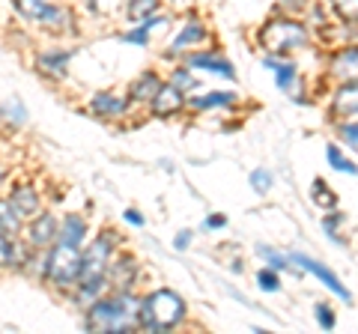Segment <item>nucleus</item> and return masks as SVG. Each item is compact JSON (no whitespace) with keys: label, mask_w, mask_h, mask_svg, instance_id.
Returning a JSON list of instances; mask_svg holds the SVG:
<instances>
[{"label":"nucleus","mask_w":358,"mask_h":334,"mask_svg":"<svg viewBox=\"0 0 358 334\" xmlns=\"http://www.w3.org/2000/svg\"><path fill=\"white\" fill-rule=\"evenodd\" d=\"M266 66L275 72L278 87H281V90H289V87H293V81H296V69H293V66H284V63H275V60H266Z\"/></svg>","instance_id":"nucleus-21"},{"label":"nucleus","mask_w":358,"mask_h":334,"mask_svg":"<svg viewBox=\"0 0 358 334\" xmlns=\"http://www.w3.org/2000/svg\"><path fill=\"white\" fill-rule=\"evenodd\" d=\"M343 138L352 143V147H358V122H350V126L343 129Z\"/></svg>","instance_id":"nucleus-34"},{"label":"nucleus","mask_w":358,"mask_h":334,"mask_svg":"<svg viewBox=\"0 0 358 334\" xmlns=\"http://www.w3.org/2000/svg\"><path fill=\"white\" fill-rule=\"evenodd\" d=\"M159 87H162L159 78H155L152 72H147V75H141L138 81L131 84V99H134V102H143V99H152L155 93H159Z\"/></svg>","instance_id":"nucleus-18"},{"label":"nucleus","mask_w":358,"mask_h":334,"mask_svg":"<svg viewBox=\"0 0 358 334\" xmlns=\"http://www.w3.org/2000/svg\"><path fill=\"white\" fill-rule=\"evenodd\" d=\"M45 27L48 30H66L69 27V13H66V9H60V6H51L48 3V9H45V15L39 18Z\"/></svg>","instance_id":"nucleus-20"},{"label":"nucleus","mask_w":358,"mask_h":334,"mask_svg":"<svg viewBox=\"0 0 358 334\" xmlns=\"http://www.w3.org/2000/svg\"><path fill=\"white\" fill-rule=\"evenodd\" d=\"M93 110L102 117H120L122 110H126V99H120L114 93H99L93 99Z\"/></svg>","instance_id":"nucleus-14"},{"label":"nucleus","mask_w":358,"mask_h":334,"mask_svg":"<svg viewBox=\"0 0 358 334\" xmlns=\"http://www.w3.org/2000/svg\"><path fill=\"white\" fill-rule=\"evenodd\" d=\"M289 260H293L296 266H305V269H308V272H313V275H317V277H320V281H322V284H326V286L331 289V293H334V296H341V298H346V302H350V293H346V289L341 286V281H338V275H334L331 269H326V266H322V263H317V260H310V257H305V254H293V257H289Z\"/></svg>","instance_id":"nucleus-6"},{"label":"nucleus","mask_w":358,"mask_h":334,"mask_svg":"<svg viewBox=\"0 0 358 334\" xmlns=\"http://www.w3.org/2000/svg\"><path fill=\"white\" fill-rule=\"evenodd\" d=\"M155 6H159V0H129V21L141 24L155 13Z\"/></svg>","instance_id":"nucleus-19"},{"label":"nucleus","mask_w":358,"mask_h":334,"mask_svg":"<svg viewBox=\"0 0 358 334\" xmlns=\"http://www.w3.org/2000/svg\"><path fill=\"white\" fill-rule=\"evenodd\" d=\"M84 233H87V224H84V218H78V215H66V218H63V224H60V242H69V245H81Z\"/></svg>","instance_id":"nucleus-16"},{"label":"nucleus","mask_w":358,"mask_h":334,"mask_svg":"<svg viewBox=\"0 0 358 334\" xmlns=\"http://www.w3.org/2000/svg\"><path fill=\"white\" fill-rule=\"evenodd\" d=\"M15 9L30 21H39L45 15V9H48V3L45 0H15Z\"/></svg>","instance_id":"nucleus-22"},{"label":"nucleus","mask_w":358,"mask_h":334,"mask_svg":"<svg viewBox=\"0 0 358 334\" xmlns=\"http://www.w3.org/2000/svg\"><path fill=\"white\" fill-rule=\"evenodd\" d=\"M331 3L346 21H358V0H331Z\"/></svg>","instance_id":"nucleus-29"},{"label":"nucleus","mask_w":358,"mask_h":334,"mask_svg":"<svg viewBox=\"0 0 358 334\" xmlns=\"http://www.w3.org/2000/svg\"><path fill=\"white\" fill-rule=\"evenodd\" d=\"M233 93H212V96H197L194 108H215V105H230Z\"/></svg>","instance_id":"nucleus-27"},{"label":"nucleus","mask_w":358,"mask_h":334,"mask_svg":"<svg viewBox=\"0 0 358 334\" xmlns=\"http://www.w3.org/2000/svg\"><path fill=\"white\" fill-rule=\"evenodd\" d=\"M18 227H21V215H18V209L13 206V200H0V233L15 236Z\"/></svg>","instance_id":"nucleus-17"},{"label":"nucleus","mask_w":358,"mask_h":334,"mask_svg":"<svg viewBox=\"0 0 358 334\" xmlns=\"http://www.w3.org/2000/svg\"><path fill=\"white\" fill-rule=\"evenodd\" d=\"M257 281H260V286L266 289V293H278V286H281V281H278V275L272 269H263L260 275H257Z\"/></svg>","instance_id":"nucleus-30"},{"label":"nucleus","mask_w":358,"mask_h":334,"mask_svg":"<svg viewBox=\"0 0 358 334\" xmlns=\"http://www.w3.org/2000/svg\"><path fill=\"white\" fill-rule=\"evenodd\" d=\"M13 206L18 209L21 218H30V215L39 212V197H36V191H33V188L21 185V188H15V191H13Z\"/></svg>","instance_id":"nucleus-10"},{"label":"nucleus","mask_w":358,"mask_h":334,"mask_svg":"<svg viewBox=\"0 0 358 334\" xmlns=\"http://www.w3.org/2000/svg\"><path fill=\"white\" fill-rule=\"evenodd\" d=\"M126 221H129V224H134V227H141V224H143V218L134 212V209H129V212H126Z\"/></svg>","instance_id":"nucleus-36"},{"label":"nucleus","mask_w":358,"mask_h":334,"mask_svg":"<svg viewBox=\"0 0 358 334\" xmlns=\"http://www.w3.org/2000/svg\"><path fill=\"white\" fill-rule=\"evenodd\" d=\"M81 254H78V245H69V242H60L57 248L51 251L48 263H45V272L54 284H72L81 277Z\"/></svg>","instance_id":"nucleus-5"},{"label":"nucleus","mask_w":358,"mask_h":334,"mask_svg":"<svg viewBox=\"0 0 358 334\" xmlns=\"http://www.w3.org/2000/svg\"><path fill=\"white\" fill-rule=\"evenodd\" d=\"M57 218L54 215H39L36 221H33L30 227V245L33 248H45V245H51L54 239H57Z\"/></svg>","instance_id":"nucleus-8"},{"label":"nucleus","mask_w":358,"mask_h":334,"mask_svg":"<svg viewBox=\"0 0 358 334\" xmlns=\"http://www.w3.org/2000/svg\"><path fill=\"white\" fill-rule=\"evenodd\" d=\"M331 72L343 78V81H358V48H350L334 57L331 63Z\"/></svg>","instance_id":"nucleus-9"},{"label":"nucleus","mask_w":358,"mask_h":334,"mask_svg":"<svg viewBox=\"0 0 358 334\" xmlns=\"http://www.w3.org/2000/svg\"><path fill=\"white\" fill-rule=\"evenodd\" d=\"M313 200H317L320 206H326V209H334V203H338V197H334L331 191H329V185L326 182H313Z\"/></svg>","instance_id":"nucleus-26"},{"label":"nucleus","mask_w":358,"mask_h":334,"mask_svg":"<svg viewBox=\"0 0 358 334\" xmlns=\"http://www.w3.org/2000/svg\"><path fill=\"white\" fill-rule=\"evenodd\" d=\"M173 84L179 87V90H192V87H194V78L179 69V72H173Z\"/></svg>","instance_id":"nucleus-33"},{"label":"nucleus","mask_w":358,"mask_h":334,"mask_svg":"<svg viewBox=\"0 0 358 334\" xmlns=\"http://www.w3.org/2000/svg\"><path fill=\"white\" fill-rule=\"evenodd\" d=\"M188 242H192V233H188V230H182V233H179V236H176V251H185L188 248Z\"/></svg>","instance_id":"nucleus-35"},{"label":"nucleus","mask_w":358,"mask_h":334,"mask_svg":"<svg viewBox=\"0 0 358 334\" xmlns=\"http://www.w3.org/2000/svg\"><path fill=\"white\" fill-rule=\"evenodd\" d=\"M192 66H197V69H209V72H215V75H224V78H233L236 72H233V66L227 60H221V57H212V54H194L192 60H188Z\"/></svg>","instance_id":"nucleus-15"},{"label":"nucleus","mask_w":358,"mask_h":334,"mask_svg":"<svg viewBox=\"0 0 358 334\" xmlns=\"http://www.w3.org/2000/svg\"><path fill=\"white\" fill-rule=\"evenodd\" d=\"M66 60H69V51H66V54H42V57H39V63L48 72H54V75H63L66 72Z\"/></svg>","instance_id":"nucleus-25"},{"label":"nucleus","mask_w":358,"mask_h":334,"mask_svg":"<svg viewBox=\"0 0 358 334\" xmlns=\"http://www.w3.org/2000/svg\"><path fill=\"white\" fill-rule=\"evenodd\" d=\"M251 188H254L257 194H266L268 188H272V173L263 170V167H260V170H254L251 173Z\"/></svg>","instance_id":"nucleus-28"},{"label":"nucleus","mask_w":358,"mask_h":334,"mask_svg":"<svg viewBox=\"0 0 358 334\" xmlns=\"http://www.w3.org/2000/svg\"><path fill=\"white\" fill-rule=\"evenodd\" d=\"M326 155H329V161H331V167H334V170H341V173H350V176H355V173H358V167H355L350 159H343L338 147H329V150H326Z\"/></svg>","instance_id":"nucleus-23"},{"label":"nucleus","mask_w":358,"mask_h":334,"mask_svg":"<svg viewBox=\"0 0 358 334\" xmlns=\"http://www.w3.org/2000/svg\"><path fill=\"white\" fill-rule=\"evenodd\" d=\"M87 3H90V9H96V0H87Z\"/></svg>","instance_id":"nucleus-38"},{"label":"nucleus","mask_w":358,"mask_h":334,"mask_svg":"<svg viewBox=\"0 0 358 334\" xmlns=\"http://www.w3.org/2000/svg\"><path fill=\"white\" fill-rule=\"evenodd\" d=\"M334 114L358 119V87H343V90L334 96Z\"/></svg>","instance_id":"nucleus-11"},{"label":"nucleus","mask_w":358,"mask_h":334,"mask_svg":"<svg viewBox=\"0 0 358 334\" xmlns=\"http://www.w3.org/2000/svg\"><path fill=\"white\" fill-rule=\"evenodd\" d=\"M138 317H141V302L120 293L114 298H108V302H99L90 307L87 328L90 331H126L138 322Z\"/></svg>","instance_id":"nucleus-1"},{"label":"nucleus","mask_w":358,"mask_h":334,"mask_svg":"<svg viewBox=\"0 0 358 334\" xmlns=\"http://www.w3.org/2000/svg\"><path fill=\"white\" fill-rule=\"evenodd\" d=\"M0 180H3V170H0Z\"/></svg>","instance_id":"nucleus-39"},{"label":"nucleus","mask_w":358,"mask_h":334,"mask_svg":"<svg viewBox=\"0 0 358 334\" xmlns=\"http://www.w3.org/2000/svg\"><path fill=\"white\" fill-rule=\"evenodd\" d=\"M317 319H320L322 328H334V314H331L329 305H317Z\"/></svg>","instance_id":"nucleus-31"},{"label":"nucleus","mask_w":358,"mask_h":334,"mask_svg":"<svg viewBox=\"0 0 358 334\" xmlns=\"http://www.w3.org/2000/svg\"><path fill=\"white\" fill-rule=\"evenodd\" d=\"M110 248H114V242L105 236H99L93 245L87 248L84 260H81V296L84 298H93L99 289L105 286V275H108V260H110Z\"/></svg>","instance_id":"nucleus-3"},{"label":"nucleus","mask_w":358,"mask_h":334,"mask_svg":"<svg viewBox=\"0 0 358 334\" xmlns=\"http://www.w3.org/2000/svg\"><path fill=\"white\" fill-rule=\"evenodd\" d=\"M260 39L268 51H293V48H301L308 42V30L301 27L299 21L278 18V21H268V24L260 30Z\"/></svg>","instance_id":"nucleus-4"},{"label":"nucleus","mask_w":358,"mask_h":334,"mask_svg":"<svg viewBox=\"0 0 358 334\" xmlns=\"http://www.w3.org/2000/svg\"><path fill=\"white\" fill-rule=\"evenodd\" d=\"M185 314V302L171 289H159V293L147 296L141 302V317L138 326H143L147 331H167L173 328Z\"/></svg>","instance_id":"nucleus-2"},{"label":"nucleus","mask_w":358,"mask_h":334,"mask_svg":"<svg viewBox=\"0 0 358 334\" xmlns=\"http://www.w3.org/2000/svg\"><path fill=\"white\" fill-rule=\"evenodd\" d=\"M164 24H167V18H147V21H141L134 30L122 33V42H131V45H147L152 27H164Z\"/></svg>","instance_id":"nucleus-13"},{"label":"nucleus","mask_w":358,"mask_h":334,"mask_svg":"<svg viewBox=\"0 0 358 334\" xmlns=\"http://www.w3.org/2000/svg\"><path fill=\"white\" fill-rule=\"evenodd\" d=\"M114 281H117V286H126V284H131V275H134V263L129 260V257H120L117 260V266H114Z\"/></svg>","instance_id":"nucleus-24"},{"label":"nucleus","mask_w":358,"mask_h":334,"mask_svg":"<svg viewBox=\"0 0 358 334\" xmlns=\"http://www.w3.org/2000/svg\"><path fill=\"white\" fill-rule=\"evenodd\" d=\"M203 36H206V30H203V24H200L197 18H192L188 24L182 27V33L173 39V45H171V51L176 54V51H182V48H188V45H194V42H203Z\"/></svg>","instance_id":"nucleus-12"},{"label":"nucleus","mask_w":358,"mask_h":334,"mask_svg":"<svg viewBox=\"0 0 358 334\" xmlns=\"http://www.w3.org/2000/svg\"><path fill=\"white\" fill-rule=\"evenodd\" d=\"M182 108V90L176 84H167V87H159V93L152 96V110L155 117H171L176 110Z\"/></svg>","instance_id":"nucleus-7"},{"label":"nucleus","mask_w":358,"mask_h":334,"mask_svg":"<svg viewBox=\"0 0 358 334\" xmlns=\"http://www.w3.org/2000/svg\"><path fill=\"white\" fill-rule=\"evenodd\" d=\"M224 224H227V218H224V215H215V218L206 221V227H224Z\"/></svg>","instance_id":"nucleus-37"},{"label":"nucleus","mask_w":358,"mask_h":334,"mask_svg":"<svg viewBox=\"0 0 358 334\" xmlns=\"http://www.w3.org/2000/svg\"><path fill=\"white\" fill-rule=\"evenodd\" d=\"M13 245H9V239H6V233H0V266L3 263H13Z\"/></svg>","instance_id":"nucleus-32"}]
</instances>
